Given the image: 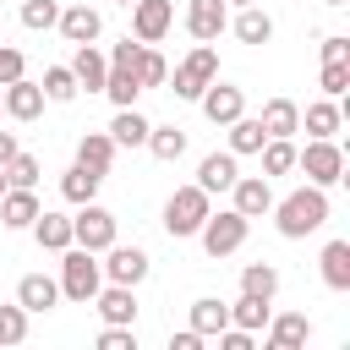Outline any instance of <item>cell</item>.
I'll list each match as a JSON object with an SVG mask.
<instances>
[{
	"label": "cell",
	"mask_w": 350,
	"mask_h": 350,
	"mask_svg": "<svg viewBox=\"0 0 350 350\" xmlns=\"http://www.w3.org/2000/svg\"><path fill=\"white\" fill-rule=\"evenodd\" d=\"M268 213H273V224H279L284 241H301V235H312V230L328 224V191L323 186H301V191L279 197Z\"/></svg>",
	"instance_id": "6da1fadb"
},
{
	"label": "cell",
	"mask_w": 350,
	"mask_h": 350,
	"mask_svg": "<svg viewBox=\"0 0 350 350\" xmlns=\"http://www.w3.org/2000/svg\"><path fill=\"white\" fill-rule=\"evenodd\" d=\"M98 284H104L98 252H88V246H66V252H60V295L88 306V301L98 295Z\"/></svg>",
	"instance_id": "7a4b0ae2"
},
{
	"label": "cell",
	"mask_w": 350,
	"mask_h": 350,
	"mask_svg": "<svg viewBox=\"0 0 350 350\" xmlns=\"http://www.w3.org/2000/svg\"><path fill=\"white\" fill-rule=\"evenodd\" d=\"M295 170H306V180L328 191V186L345 180V148L334 137H312L306 148H295Z\"/></svg>",
	"instance_id": "3957f363"
},
{
	"label": "cell",
	"mask_w": 350,
	"mask_h": 350,
	"mask_svg": "<svg viewBox=\"0 0 350 350\" xmlns=\"http://www.w3.org/2000/svg\"><path fill=\"white\" fill-rule=\"evenodd\" d=\"M246 230H252L246 213H235V208H219V213H213V208H208V219H202L197 235H202V252H208V257H230V252L246 246Z\"/></svg>",
	"instance_id": "277c9868"
},
{
	"label": "cell",
	"mask_w": 350,
	"mask_h": 350,
	"mask_svg": "<svg viewBox=\"0 0 350 350\" xmlns=\"http://www.w3.org/2000/svg\"><path fill=\"white\" fill-rule=\"evenodd\" d=\"M208 191L202 186H180L170 202H164V230L175 235V241H186V235H197L202 230V219H208Z\"/></svg>",
	"instance_id": "5b68a950"
},
{
	"label": "cell",
	"mask_w": 350,
	"mask_h": 350,
	"mask_svg": "<svg viewBox=\"0 0 350 350\" xmlns=\"http://www.w3.org/2000/svg\"><path fill=\"white\" fill-rule=\"evenodd\" d=\"M213 77H219V49H213V44H197V49L175 66V98H197Z\"/></svg>",
	"instance_id": "8992f818"
},
{
	"label": "cell",
	"mask_w": 350,
	"mask_h": 350,
	"mask_svg": "<svg viewBox=\"0 0 350 350\" xmlns=\"http://www.w3.org/2000/svg\"><path fill=\"white\" fill-rule=\"evenodd\" d=\"M71 246H88V252L115 246V213L98 202H82V213L71 219Z\"/></svg>",
	"instance_id": "52a82bcc"
},
{
	"label": "cell",
	"mask_w": 350,
	"mask_h": 350,
	"mask_svg": "<svg viewBox=\"0 0 350 350\" xmlns=\"http://www.w3.org/2000/svg\"><path fill=\"white\" fill-rule=\"evenodd\" d=\"M175 22V0H131V38L137 44H159Z\"/></svg>",
	"instance_id": "ba28073f"
},
{
	"label": "cell",
	"mask_w": 350,
	"mask_h": 350,
	"mask_svg": "<svg viewBox=\"0 0 350 350\" xmlns=\"http://www.w3.org/2000/svg\"><path fill=\"white\" fill-rule=\"evenodd\" d=\"M104 252H109V262H98V268H104L109 284H131V290H137V284L148 279V268H153L142 246H104Z\"/></svg>",
	"instance_id": "9c48e42d"
},
{
	"label": "cell",
	"mask_w": 350,
	"mask_h": 350,
	"mask_svg": "<svg viewBox=\"0 0 350 350\" xmlns=\"http://www.w3.org/2000/svg\"><path fill=\"white\" fill-rule=\"evenodd\" d=\"M197 104H202V115L213 120V126H230L235 115H246V98H241V88H230V82H208L202 93H197Z\"/></svg>",
	"instance_id": "30bf717a"
},
{
	"label": "cell",
	"mask_w": 350,
	"mask_h": 350,
	"mask_svg": "<svg viewBox=\"0 0 350 350\" xmlns=\"http://www.w3.org/2000/svg\"><path fill=\"white\" fill-rule=\"evenodd\" d=\"M0 104H5V115H11V120H38L49 98H44V88H38V82L16 77V82H5V88H0Z\"/></svg>",
	"instance_id": "8fae6325"
},
{
	"label": "cell",
	"mask_w": 350,
	"mask_h": 350,
	"mask_svg": "<svg viewBox=\"0 0 350 350\" xmlns=\"http://www.w3.org/2000/svg\"><path fill=\"white\" fill-rule=\"evenodd\" d=\"M230 208L235 213H246V219H262L268 208H273V186H268V175H235V186H230Z\"/></svg>",
	"instance_id": "7c38bea8"
},
{
	"label": "cell",
	"mask_w": 350,
	"mask_h": 350,
	"mask_svg": "<svg viewBox=\"0 0 350 350\" xmlns=\"http://www.w3.org/2000/svg\"><path fill=\"white\" fill-rule=\"evenodd\" d=\"M224 22H230L224 0H186V33H191L197 44H213V38L224 33Z\"/></svg>",
	"instance_id": "4fadbf2b"
},
{
	"label": "cell",
	"mask_w": 350,
	"mask_h": 350,
	"mask_svg": "<svg viewBox=\"0 0 350 350\" xmlns=\"http://www.w3.org/2000/svg\"><path fill=\"white\" fill-rule=\"evenodd\" d=\"M60 301V279H49V273H22L16 279V306L33 317V312H49Z\"/></svg>",
	"instance_id": "5bb4252c"
},
{
	"label": "cell",
	"mask_w": 350,
	"mask_h": 350,
	"mask_svg": "<svg viewBox=\"0 0 350 350\" xmlns=\"http://www.w3.org/2000/svg\"><path fill=\"white\" fill-rule=\"evenodd\" d=\"M93 306H98L104 323H137V290L131 284H98Z\"/></svg>",
	"instance_id": "9a60e30c"
},
{
	"label": "cell",
	"mask_w": 350,
	"mask_h": 350,
	"mask_svg": "<svg viewBox=\"0 0 350 350\" xmlns=\"http://www.w3.org/2000/svg\"><path fill=\"white\" fill-rule=\"evenodd\" d=\"M60 33H66V44H93L98 33H104V16L93 11V5H66L60 11V22H55Z\"/></svg>",
	"instance_id": "2e32d148"
},
{
	"label": "cell",
	"mask_w": 350,
	"mask_h": 350,
	"mask_svg": "<svg viewBox=\"0 0 350 350\" xmlns=\"http://www.w3.org/2000/svg\"><path fill=\"white\" fill-rule=\"evenodd\" d=\"M306 339H312V323H306V312L268 317V350H301Z\"/></svg>",
	"instance_id": "e0dca14e"
},
{
	"label": "cell",
	"mask_w": 350,
	"mask_h": 350,
	"mask_svg": "<svg viewBox=\"0 0 350 350\" xmlns=\"http://www.w3.org/2000/svg\"><path fill=\"white\" fill-rule=\"evenodd\" d=\"M33 219H38L33 186H5V197H0V224H5V230H27Z\"/></svg>",
	"instance_id": "ac0fdd59"
},
{
	"label": "cell",
	"mask_w": 350,
	"mask_h": 350,
	"mask_svg": "<svg viewBox=\"0 0 350 350\" xmlns=\"http://www.w3.org/2000/svg\"><path fill=\"white\" fill-rule=\"evenodd\" d=\"M71 77H77V88L98 93L104 77H109V55H98L93 44H77V55H71Z\"/></svg>",
	"instance_id": "d6986e66"
},
{
	"label": "cell",
	"mask_w": 350,
	"mask_h": 350,
	"mask_svg": "<svg viewBox=\"0 0 350 350\" xmlns=\"http://www.w3.org/2000/svg\"><path fill=\"white\" fill-rule=\"evenodd\" d=\"M77 164L93 170V175H109V164H115V137H109V131H88V137L77 142Z\"/></svg>",
	"instance_id": "ffe728a7"
},
{
	"label": "cell",
	"mask_w": 350,
	"mask_h": 350,
	"mask_svg": "<svg viewBox=\"0 0 350 350\" xmlns=\"http://www.w3.org/2000/svg\"><path fill=\"white\" fill-rule=\"evenodd\" d=\"M235 175H241V170H235V153H208V159L197 164V186H202L208 197H213V191H230Z\"/></svg>",
	"instance_id": "44dd1931"
},
{
	"label": "cell",
	"mask_w": 350,
	"mask_h": 350,
	"mask_svg": "<svg viewBox=\"0 0 350 350\" xmlns=\"http://www.w3.org/2000/svg\"><path fill=\"white\" fill-rule=\"evenodd\" d=\"M27 230H33V241H38L44 252H66V246H71V219H66V213L38 208V219H33Z\"/></svg>",
	"instance_id": "7402d4cb"
},
{
	"label": "cell",
	"mask_w": 350,
	"mask_h": 350,
	"mask_svg": "<svg viewBox=\"0 0 350 350\" xmlns=\"http://www.w3.org/2000/svg\"><path fill=\"white\" fill-rule=\"evenodd\" d=\"M317 262H323V284L328 290H350V241H328Z\"/></svg>",
	"instance_id": "603a6c76"
},
{
	"label": "cell",
	"mask_w": 350,
	"mask_h": 350,
	"mask_svg": "<svg viewBox=\"0 0 350 350\" xmlns=\"http://www.w3.org/2000/svg\"><path fill=\"white\" fill-rule=\"evenodd\" d=\"M98 93H109V104L115 109H131L137 104V93H142V82H137V71L131 66H109V77H104V88Z\"/></svg>",
	"instance_id": "cb8c5ba5"
},
{
	"label": "cell",
	"mask_w": 350,
	"mask_h": 350,
	"mask_svg": "<svg viewBox=\"0 0 350 350\" xmlns=\"http://www.w3.org/2000/svg\"><path fill=\"white\" fill-rule=\"evenodd\" d=\"M257 120H262V131H268V137H290V131H301V109H295L290 98H268Z\"/></svg>",
	"instance_id": "d4e9b609"
},
{
	"label": "cell",
	"mask_w": 350,
	"mask_h": 350,
	"mask_svg": "<svg viewBox=\"0 0 350 350\" xmlns=\"http://www.w3.org/2000/svg\"><path fill=\"white\" fill-rule=\"evenodd\" d=\"M153 159H164V164H175L180 153H186V131L180 126H148V142H142Z\"/></svg>",
	"instance_id": "484cf974"
},
{
	"label": "cell",
	"mask_w": 350,
	"mask_h": 350,
	"mask_svg": "<svg viewBox=\"0 0 350 350\" xmlns=\"http://www.w3.org/2000/svg\"><path fill=\"white\" fill-rule=\"evenodd\" d=\"M98 180H104V175H93V170H82V164H71V170L60 175V197L82 208V202H93V197H98Z\"/></svg>",
	"instance_id": "4316f807"
},
{
	"label": "cell",
	"mask_w": 350,
	"mask_h": 350,
	"mask_svg": "<svg viewBox=\"0 0 350 350\" xmlns=\"http://www.w3.org/2000/svg\"><path fill=\"white\" fill-rule=\"evenodd\" d=\"M268 317H273V306H268L262 295H246V290H241V301L230 306V323H235V328H246V334L268 328Z\"/></svg>",
	"instance_id": "83f0119b"
},
{
	"label": "cell",
	"mask_w": 350,
	"mask_h": 350,
	"mask_svg": "<svg viewBox=\"0 0 350 350\" xmlns=\"http://www.w3.org/2000/svg\"><path fill=\"white\" fill-rule=\"evenodd\" d=\"M235 38H241V44H268V38H273V16L257 11V5H241V16H235Z\"/></svg>",
	"instance_id": "f1b7e54d"
},
{
	"label": "cell",
	"mask_w": 350,
	"mask_h": 350,
	"mask_svg": "<svg viewBox=\"0 0 350 350\" xmlns=\"http://www.w3.org/2000/svg\"><path fill=\"white\" fill-rule=\"evenodd\" d=\"M109 137H115V148H142V142H148V120L137 115V104L109 120Z\"/></svg>",
	"instance_id": "f546056e"
},
{
	"label": "cell",
	"mask_w": 350,
	"mask_h": 350,
	"mask_svg": "<svg viewBox=\"0 0 350 350\" xmlns=\"http://www.w3.org/2000/svg\"><path fill=\"white\" fill-rule=\"evenodd\" d=\"M268 142V131H262V120H252V115H235L230 120V153L241 159V153H257Z\"/></svg>",
	"instance_id": "4dcf8cb0"
},
{
	"label": "cell",
	"mask_w": 350,
	"mask_h": 350,
	"mask_svg": "<svg viewBox=\"0 0 350 350\" xmlns=\"http://www.w3.org/2000/svg\"><path fill=\"white\" fill-rule=\"evenodd\" d=\"M241 290L273 301V295H279V268H273V262H246V268H241Z\"/></svg>",
	"instance_id": "1f68e13d"
},
{
	"label": "cell",
	"mask_w": 350,
	"mask_h": 350,
	"mask_svg": "<svg viewBox=\"0 0 350 350\" xmlns=\"http://www.w3.org/2000/svg\"><path fill=\"white\" fill-rule=\"evenodd\" d=\"M224 323H230V306H224V301H213V295L191 301V328H197L202 339H213V334H219Z\"/></svg>",
	"instance_id": "d6a6232c"
},
{
	"label": "cell",
	"mask_w": 350,
	"mask_h": 350,
	"mask_svg": "<svg viewBox=\"0 0 350 350\" xmlns=\"http://www.w3.org/2000/svg\"><path fill=\"white\" fill-rule=\"evenodd\" d=\"M345 126V109L334 104V98H317V104H306V131L312 137H334Z\"/></svg>",
	"instance_id": "836d02e7"
},
{
	"label": "cell",
	"mask_w": 350,
	"mask_h": 350,
	"mask_svg": "<svg viewBox=\"0 0 350 350\" xmlns=\"http://www.w3.org/2000/svg\"><path fill=\"white\" fill-rule=\"evenodd\" d=\"M257 153H262V175H290L295 170V142L290 137H268Z\"/></svg>",
	"instance_id": "e575fe53"
},
{
	"label": "cell",
	"mask_w": 350,
	"mask_h": 350,
	"mask_svg": "<svg viewBox=\"0 0 350 350\" xmlns=\"http://www.w3.org/2000/svg\"><path fill=\"white\" fill-rule=\"evenodd\" d=\"M131 71H137V82H142V88H164V82H170V66H164V55H159L153 44H142V49H137V66H131Z\"/></svg>",
	"instance_id": "d590c367"
},
{
	"label": "cell",
	"mask_w": 350,
	"mask_h": 350,
	"mask_svg": "<svg viewBox=\"0 0 350 350\" xmlns=\"http://www.w3.org/2000/svg\"><path fill=\"white\" fill-rule=\"evenodd\" d=\"M38 88H44V98H49V104H71V98L82 93V88H77V77H71V66H49Z\"/></svg>",
	"instance_id": "8d00e7d4"
},
{
	"label": "cell",
	"mask_w": 350,
	"mask_h": 350,
	"mask_svg": "<svg viewBox=\"0 0 350 350\" xmlns=\"http://www.w3.org/2000/svg\"><path fill=\"white\" fill-rule=\"evenodd\" d=\"M0 170H5V186H38V159H33V153H22V148H16Z\"/></svg>",
	"instance_id": "74e56055"
},
{
	"label": "cell",
	"mask_w": 350,
	"mask_h": 350,
	"mask_svg": "<svg viewBox=\"0 0 350 350\" xmlns=\"http://www.w3.org/2000/svg\"><path fill=\"white\" fill-rule=\"evenodd\" d=\"M55 22H60L55 0H22V27H55Z\"/></svg>",
	"instance_id": "f35d334b"
},
{
	"label": "cell",
	"mask_w": 350,
	"mask_h": 350,
	"mask_svg": "<svg viewBox=\"0 0 350 350\" xmlns=\"http://www.w3.org/2000/svg\"><path fill=\"white\" fill-rule=\"evenodd\" d=\"M27 339V312L22 306H0V345H22Z\"/></svg>",
	"instance_id": "ab89813d"
},
{
	"label": "cell",
	"mask_w": 350,
	"mask_h": 350,
	"mask_svg": "<svg viewBox=\"0 0 350 350\" xmlns=\"http://www.w3.org/2000/svg\"><path fill=\"white\" fill-rule=\"evenodd\" d=\"M317 82H323L328 98H339V93L350 88V60H323V77H317Z\"/></svg>",
	"instance_id": "60d3db41"
},
{
	"label": "cell",
	"mask_w": 350,
	"mask_h": 350,
	"mask_svg": "<svg viewBox=\"0 0 350 350\" xmlns=\"http://www.w3.org/2000/svg\"><path fill=\"white\" fill-rule=\"evenodd\" d=\"M16 77H22V49L0 44V88H5V82H16Z\"/></svg>",
	"instance_id": "b9f144b4"
},
{
	"label": "cell",
	"mask_w": 350,
	"mask_h": 350,
	"mask_svg": "<svg viewBox=\"0 0 350 350\" xmlns=\"http://www.w3.org/2000/svg\"><path fill=\"white\" fill-rule=\"evenodd\" d=\"M137 49H142V44H131V38H120V44L109 49V66H137Z\"/></svg>",
	"instance_id": "7bdbcfd3"
},
{
	"label": "cell",
	"mask_w": 350,
	"mask_h": 350,
	"mask_svg": "<svg viewBox=\"0 0 350 350\" xmlns=\"http://www.w3.org/2000/svg\"><path fill=\"white\" fill-rule=\"evenodd\" d=\"M323 60H350V38H323Z\"/></svg>",
	"instance_id": "ee69618b"
},
{
	"label": "cell",
	"mask_w": 350,
	"mask_h": 350,
	"mask_svg": "<svg viewBox=\"0 0 350 350\" xmlns=\"http://www.w3.org/2000/svg\"><path fill=\"white\" fill-rule=\"evenodd\" d=\"M170 350H202V334L197 328H180V334H170Z\"/></svg>",
	"instance_id": "f6af8a7d"
},
{
	"label": "cell",
	"mask_w": 350,
	"mask_h": 350,
	"mask_svg": "<svg viewBox=\"0 0 350 350\" xmlns=\"http://www.w3.org/2000/svg\"><path fill=\"white\" fill-rule=\"evenodd\" d=\"M11 153H16V137H11V131H0V164H5Z\"/></svg>",
	"instance_id": "bcb514c9"
},
{
	"label": "cell",
	"mask_w": 350,
	"mask_h": 350,
	"mask_svg": "<svg viewBox=\"0 0 350 350\" xmlns=\"http://www.w3.org/2000/svg\"><path fill=\"white\" fill-rule=\"evenodd\" d=\"M224 5H257V0H224Z\"/></svg>",
	"instance_id": "7dc6e473"
},
{
	"label": "cell",
	"mask_w": 350,
	"mask_h": 350,
	"mask_svg": "<svg viewBox=\"0 0 350 350\" xmlns=\"http://www.w3.org/2000/svg\"><path fill=\"white\" fill-rule=\"evenodd\" d=\"M323 5H350V0H323Z\"/></svg>",
	"instance_id": "c3c4849f"
},
{
	"label": "cell",
	"mask_w": 350,
	"mask_h": 350,
	"mask_svg": "<svg viewBox=\"0 0 350 350\" xmlns=\"http://www.w3.org/2000/svg\"><path fill=\"white\" fill-rule=\"evenodd\" d=\"M0 197H5V170H0Z\"/></svg>",
	"instance_id": "681fc988"
},
{
	"label": "cell",
	"mask_w": 350,
	"mask_h": 350,
	"mask_svg": "<svg viewBox=\"0 0 350 350\" xmlns=\"http://www.w3.org/2000/svg\"><path fill=\"white\" fill-rule=\"evenodd\" d=\"M120 5H131V0H120Z\"/></svg>",
	"instance_id": "f907efd6"
},
{
	"label": "cell",
	"mask_w": 350,
	"mask_h": 350,
	"mask_svg": "<svg viewBox=\"0 0 350 350\" xmlns=\"http://www.w3.org/2000/svg\"><path fill=\"white\" fill-rule=\"evenodd\" d=\"M0 109H5V104H0Z\"/></svg>",
	"instance_id": "816d5d0a"
}]
</instances>
